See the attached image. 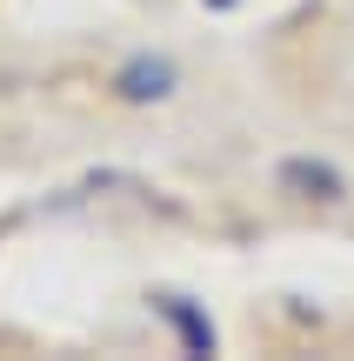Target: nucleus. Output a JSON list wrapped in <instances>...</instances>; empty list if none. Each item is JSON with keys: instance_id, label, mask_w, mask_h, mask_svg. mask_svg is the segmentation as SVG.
<instances>
[{"instance_id": "obj_1", "label": "nucleus", "mask_w": 354, "mask_h": 361, "mask_svg": "<svg viewBox=\"0 0 354 361\" xmlns=\"http://www.w3.org/2000/svg\"><path fill=\"white\" fill-rule=\"evenodd\" d=\"M120 80H127V94H134V101H147V94H167V80H174V74H167L160 61H154V67H147V61H134Z\"/></svg>"}, {"instance_id": "obj_2", "label": "nucleus", "mask_w": 354, "mask_h": 361, "mask_svg": "<svg viewBox=\"0 0 354 361\" xmlns=\"http://www.w3.org/2000/svg\"><path fill=\"white\" fill-rule=\"evenodd\" d=\"M208 7H234V0H208Z\"/></svg>"}]
</instances>
